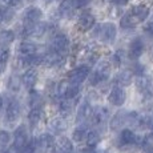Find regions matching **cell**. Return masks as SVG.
<instances>
[{
	"label": "cell",
	"mask_w": 153,
	"mask_h": 153,
	"mask_svg": "<svg viewBox=\"0 0 153 153\" xmlns=\"http://www.w3.org/2000/svg\"><path fill=\"white\" fill-rule=\"evenodd\" d=\"M112 64H113L114 67H119L120 64H121V57H120V52L119 53H116L112 57Z\"/></svg>",
	"instance_id": "74e56055"
},
{
	"label": "cell",
	"mask_w": 153,
	"mask_h": 153,
	"mask_svg": "<svg viewBox=\"0 0 153 153\" xmlns=\"http://www.w3.org/2000/svg\"><path fill=\"white\" fill-rule=\"evenodd\" d=\"M96 36L101 40L102 43H113L116 39V27L112 23H104V24L99 25L97 31H96Z\"/></svg>",
	"instance_id": "3957f363"
},
{
	"label": "cell",
	"mask_w": 153,
	"mask_h": 153,
	"mask_svg": "<svg viewBox=\"0 0 153 153\" xmlns=\"http://www.w3.org/2000/svg\"><path fill=\"white\" fill-rule=\"evenodd\" d=\"M149 15V8L146 5H134L128 13H125L121 19L123 28H133L139 23L144 22Z\"/></svg>",
	"instance_id": "6da1fadb"
},
{
	"label": "cell",
	"mask_w": 153,
	"mask_h": 153,
	"mask_svg": "<svg viewBox=\"0 0 153 153\" xmlns=\"http://www.w3.org/2000/svg\"><path fill=\"white\" fill-rule=\"evenodd\" d=\"M40 102H42L40 95H37L36 92H32L31 95H29V104H31L32 109H35V108H40Z\"/></svg>",
	"instance_id": "4dcf8cb0"
},
{
	"label": "cell",
	"mask_w": 153,
	"mask_h": 153,
	"mask_svg": "<svg viewBox=\"0 0 153 153\" xmlns=\"http://www.w3.org/2000/svg\"><path fill=\"white\" fill-rule=\"evenodd\" d=\"M93 24H95V17L91 13H84V15H81L80 19H79L77 28H79V31L85 32V31H89V29L93 27Z\"/></svg>",
	"instance_id": "2e32d148"
},
{
	"label": "cell",
	"mask_w": 153,
	"mask_h": 153,
	"mask_svg": "<svg viewBox=\"0 0 153 153\" xmlns=\"http://www.w3.org/2000/svg\"><path fill=\"white\" fill-rule=\"evenodd\" d=\"M53 153H73V145L69 139L60 137L53 145Z\"/></svg>",
	"instance_id": "5bb4252c"
},
{
	"label": "cell",
	"mask_w": 153,
	"mask_h": 153,
	"mask_svg": "<svg viewBox=\"0 0 153 153\" xmlns=\"http://www.w3.org/2000/svg\"><path fill=\"white\" fill-rule=\"evenodd\" d=\"M73 3H75L76 8H81V7H85L89 3V0H73Z\"/></svg>",
	"instance_id": "f35d334b"
},
{
	"label": "cell",
	"mask_w": 153,
	"mask_h": 153,
	"mask_svg": "<svg viewBox=\"0 0 153 153\" xmlns=\"http://www.w3.org/2000/svg\"><path fill=\"white\" fill-rule=\"evenodd\" d=\"M10 141H11V134L5 131H0V148L8 146Z\"/></svg>",
	"instance_id": "836d02e7"
},
{
	"label": "cell",
	"mask_w": 153,
	"mask_h": 153,
	"mask_svg": "<svg viewBox=\"0 0 153 153\" xmlns=\"http://www.w3.org/2000/svg\"><path fill=\"white\" fill-rule=\"evenodd\" d=\"M75 10H76V7H75L73 0H64L60 5V12L63 15H65V16H71Z\"/></svg>",
	"instance_id": "4316f807"
},
{
	"label": "cell",
	"mask_w": 153,
	"mask_h": 153,
	"mask_svg": "<svg viewBox=\"0 0 153 153\" xmlns=\"http://www.w3.org/2000/svg\"><path fill=\"white\" fill-rule=\"evenodd\" d=\"M49 129H51L53 133H61L67 129V124L61 117H56L51 123H49Z\"/></svg>",
	"instance_id": "44dd1931"
},
{
	"label": "cell",
	"mask_w": 153,
	"mask_h": 153,
	"mask_svg": "<svg viewBox=\"0 0 153 153\" xmlns=\"http://www.w3.org/2000/svg\"><path fill=\"white\" fill-rule=\"evenodd\" d=\"M109 109L107 107H96L92 112V116H91V124L101 129L109 120Z\"/></svg>",
	"instance_id": "277c9868"
},
{
	"label": "cell",
	"mask_w": 153,
	"mask_h": 153,
	"mask_svg": "<svg viewBox=\"0 0 153 153\" xmlns=\"http://www.w3.org/2000/svg\"><path fill=\"white\" fill-rule=\"evenodd\" d=\"M128 112H119V113L114 114L113 120L111 123V128L112 129H119V128H123L124 125L128 124Z\"/></svg>",
	"instance_id": "e0dca14e"
},
{
	"label": "cell",
	"mask_w": 153,
	"mask_h": 153,
	"mask_svg": "<svg viewBox=\"0 0 153 153\" xmlns=\"http://www.w3.org/2000/svg\"><path fill=\"white\" fill-rule=\"evenodd\" d=\"M8 89L12 91V92H19L20 89V81L16 76H12V77L8 80Z\"/></svg>",
	"instance_id": "d6a6232c"
},
{
	"label": "cell",
	"mask_w": 153,
	"mask_h": 153,
	"mask_svg": "<svg viewBox=\"0 0 153 153\" xmlns=\"http://www.w3.org/2000/svg\"><path fill=\"white\" fill-rule=\"evenodd\" d=\"M89 75V67L88 65H80L77 68H75L72 72L69 73V83L75 85H80L85 79Z\"/></svg>",
	"instance_id": "8fae6325"
},
{
	"label": "cell",
	"mask_w": 153,
	"mask_h": 153,
	"mask_svg": "<svg viewBox=\"0 0 153 153\" xmlns=\"http://www.w3.org/2000/svg\"><path fill=\"white\" fill-rule=\"evenodd\" d=\"M80 153H96V152L93 151L92 148H85V149H81Z\"/></svg>",
	"instance_id": "60d3db41"
},
{
	"label": "cell",
	"mask_w": 153,
	"mask_h": 153,
	"mask_svg": "<svg viewBox=\"0 0 153 153\" xmlns=\"http://www.w3.org/2000/svg\"><path fill=\"white\" fill-rule=\"evenodd\" d=\"M144 29H145L146 33H149V35H152V36H153V15H152L151 17H149L148 20H146Z\"/></svg>",
	"instance_id": "d590c367"
},
{
	"label": "cell",
	"mask_w": 153,
	"mask_h": 153,
	"mask_svg": "<svg viewBox=\"0 0 153 153\" xmlns=\"http://www.w3.org/2000/svg\"><path fill=\"white\" fill-rule=\"evenodd\" d=\"M5 153H20L19 151H17L15 146H11V148H8L7 151H5Z\"/></svg>",
	"instance_id": "ab89813d"
},
{
	"label": "cell",
	"mask_w": 153,
	"mask_h": 153,
	"mask_svg": "<svg viewBox=\"0 0 153 153\" xmlns=\"http://www.w3.org/2000/svg\"><path fill=\"white\" fill-rule=\"evenodd\" d=\"M136 87L144 97L153 99V84L151 83V80H149L146 76L140 75L139 77L136 79Z\"/></svg>",
	"instance_id": "52a82bcc"
},
{
	"label": "cell",
	"mask_w": 153,
	"mask_h": 153,
	"mask_svg": "<svg viewBox=\"0 0 153 153\" xmlns=\"http://www.w3.org/2000/svg\"><path fill=\"white\" fill-rule=\"evenodd\" d=\"M0 19H1V17H0Z\"/></svg>",
	"instance_id": "ee69618b"
},
{
	"label": "cell",
	"mask_w": 153,
	"mask_h": 153,
	"mask_svg": "<svg viewBox=\"0 0 153 153\" xmlns=\"http://www.w3.org/2000/svg\"><path fill=\"white\" fill-rule=\"evenodd\" d=\"M88 129H87V126H83V125H80V126H77V128L75 129V132H73V140L75 141H77V143H80V141H83V140H87V137H88Z\"/></svg>",
	"instance_id": "484cf974"
},
{
	"label": "cell",
	"mask_w": 153,
	"mask_h": 153,
	"mask_svg": "<svg viewBox=\"0 0 153 153\" xmlns=\"http://www.w3.org/2000/svg\"><path fill=\"white\" fill-rule=\"evenodd\" d=\"M92 107H91V104L85 100L83 104L80 105V108H79V112H77V121H81V120H87L88 117L91 119V116H92Z\"/></svg>",
	"instance_id": "ffe728a7"
},
{
	"label": "cell",
	"mask_w": 153,
	"mask_h": 153,
	"mask_svg": "<svg viewBox=\"0 0 153 153\" xmlns=\"http://www.w3.org/2000/svg\"><path fill=\"white\" fill-rule=\"evenodd\" d=\"M17 51H19V53L22 56H24V57H29V56H33L36 53L37 51V47L33 43H22L19 45V48H17Z\"/></svg>",
	"instance_id": "ac0fdd59"
},
{
	"label": "cell",
	"mask_w": 153,
	"mask_h": 153,
	"mask_svg": "<svg viewBox=\"0 0 153 153\" xmlns=\"http://www.w3.org/2000/svg\"><path fill=\"white\" fill-rule=\"evenodd\" d=\"M56 141L53 140V136L49 133H44L35 140V148H36V153H47L52 146L55 145Z\"/></svg>",
	"instance_id": "ba28073f"
},
{
	"label": "cell",
	"mask_w": 153,
	"mask_h": 153,
	"mask_svg": "<svg viewBox=\"0 0 153 153\" xmlns=\"http://www.w3.org/2000/svg\"><path fill=\"white\" fill-rule=\"evenodd\" d=\"M143 137L137 136L131 129H123L119 136V145L120 146H131V145H140Z\"/></svg>",
	"instance_id": "8992f818"
},
{
	"label": "cell",
	"mask_w": 153,
	"mask_h": 153,
	"mask_svg": "<svg viewBox=\"0 0 153 153\" xmlns=\"http://www.w3.org/2000/svg\"><path fill=\"white\" fill-rule=\"evenodd\" d=\"M112 3H114V4H125L128 0H111Z\"/></svg>",
	"instance_id": "b9f144b4"
},
{
	"label": "cell",
	"mask_w": 153,
	"mask_h": 153,
	"mask_svg": "<svg viewBox=\"0 0 153 153\" xmlns=\"http://www.w3.org/2000/svg\"><path fill=\"white\" fill-rule=\"evenodd\" d=\"M43 17V12L36 7H29L24 12V27H31L37 23H40V19Z\"/></svg>",
	"instance_id": "7c38bea8"
},
{
	"label": "cell",
	"mask_w": 153,
	"mask_h": 153,
	"mask_svg": "<svg viewBox=\"0 0 153 153\" xmlns=\"http://www.w3.org/2000/svg\"><path fill=\"white\" fill-rule=\"evenodd\" d=\"M132 83V73L128 71H123L116 76V85L123 87V85H129Z\"/></svg>",
	"instance_id": "603a6c76"
},
{
	"label": "cell",
	"mask_w": 153,
	"mask_h": 153,
	"mask_svg": "<svg viewBox=\"0 0 153 153\" xmlns=\"http://www.w3.org/2000/svg\"><path fill=\"white\" fill-rule=\"evenodd\" d=\"M69 48V40L68 37L65 36L64 33H59L53 37V40H52L51 43V52L57 56H63L67 53V51H68Z\"/></svg>",
	"instance_id": "5b68a950"
},
{
	"label": "cell",
	"mask_w": 153,
	"mask_h": 153,
	"mask_svg": "<svg viewBox=\"0 0 153 153\" xmlns=\"http://www.w3.org/2000/svg\"><path fill=\"white\" fill-rule=\"evenodd\" d=\"M87 145L89 146V148H95L96 145L100 143V133L99 131H96V129H93V131H89V133H88V137H87Z\"/></svg>",
	"instance_id": "83f0119b"
},
{
	"label": "cell",
	"mask_w": 153,
	"mask_h": 153,
	"mask_svg": "<svg viewBox=\"0 0 153 153\" xmlns=\"http://www.w3.org/2000/svg\"><path fill=\"white\" fill-rule=\"evenodd\" d=\"M143 153H153V149H145Z\"/></svg>",
	"instance_id": "7bdbcfd3"
},
{
	"label": "cell",
	"mask_w": 153,
	"mask_h": 153,
	"mask_svg": "<svg viewBox=\"0 0 153 153\" xmlns=\"http://www.w3.org/2000/svg\"><path fill=\"white\" fill-rule=\"evenodd\" d=\"M108 100L112 105H116V107H120V105L124 104L125 101V92L121 87L119 85H114L111 89V93L108 96Z\"/></svg>",
	"instance_id": "4fadbf2b"
},
{
	"label": "cell",
	"mask_w": 153,
	"mask_h": 153,
	"mask_svg": "<svg viewBox=\"0 0 153 153\" xmlns=\"http://www.w3.org/2000/svg\"><path fill=\"white\" fill-rule=\"evenodd\" d=\"M29 140H28V133L27 129L24 126H19L15 132V139H13V146L17 149L20 153L24 151V148L28 145Z\"/></svg>",
	"instance_id": "30bf717a"
},
{
	"label": "cell",
	"mask_w": 153,
	"mask_h": 153,
	"mask_svg": "<svg viewBox=\"0 0 153 153\" xmlns=\"http://www.w3.org/2000/svg\"><path fill=\"white\" fill-rule=\"evenodd\" d=\"M15 39V35L12 31H3L1 33H0V40H1V44L3 43H11L13 42Z\"/></svg>",
	"instance_id": "e575fe53"
},
{
	"label": "cell",
	"mask_w": 153,
	"mask_h": 153,
	"mask_svg": "<svg viewBox=\"0 0 153 153\" xmlns=\"http://www.w3.org/2000/svg\"><path fill=\"white\" fill-rule=\"evenodd\" d=\"M0 17H1L4 22H11L13 17V11L12 8H5V7H0Z\"/></svg>",
	"instance_id": "f546056e"
},
{
	"label": "cell",
	"mask_w": 153,
	"mask_h": 153,
	"mask_svg": "<svg viewBox=\"0 0 153 153\" xmlns=\"http://www.w3.org/2000/svg\"><path fill=\"white\" fill-rule=\"evenodd\" d=\"M143 51H144V43H143V40L139 39V37L132 40V43L129 44V49H128L129 57H131L132 60H136V59H139L140 56H141Z\"/></svg>",
	"instance_id": "9a60e30c"
},
{
	"label": "cell",
	"mask_w": 153,
	"mask_h": 153,
	"mask_svg": "<svg viewBox=\"0 0 153 153\" xmlns=\"http://www.w3.org/2000/svg\"><path fill=\"white\" fill-rule=\"evenodd\" d=\"M79 85H75V84H71L68 83L65 88V92H64V99H69V100H76V97L79 96Z\"/></svg>",
	"instance_id": "cb8c5ba5"
},
{
	"label": "cell",
	"mask_w": 153,
	"mask_h": 153,
	"mask_svg": "<svg viewBox=\"0 0 153 153\" xmlns=\"http://www.w3.org/2000/svg\"><path fill=\"white\" fill-rule=\"evenodd\" d=\"M140 146L144 148V151H145V149H153V132H149L148 134H145V136L141 139Z\"/></svg>",
	"instance_id": "f1b7e54d"
},
{
	"label": "cell",
	"mask_w": 153,
	"mask_h": 153,
	"mask_svg": "<svg viewBox=\"0 0 153 153\" xmlns=\"http://www.w3.org/2000/svg\"><path fill=\"white\" fill-rule=\"evenodd\" d=\"M4 3L11 8L22 7V0H4Z\"/></svg>",
	"instance_id": "8d00e7d4"
},
{
	"label": "cell",
	"mask_w": 153,
	"mask_h": 153,
	"mask_svg": "<svg viewBox=\"0 0 153 153\" xmlns=\"http://www.w3.org/2000/svg\"><path fill=\"white\" fill-rule=\"evenodd\" d=\"M73 102H75V100H69V99H63L60 101V105H59V108H60V113L64 114V116H67V114H69L71 112L73 109Z\"/></svg>",
	"instance_id": "d4e9b609"
},
{
	"label": "cell",
	"mask_w": 153,
	"mask_h": 153,
	"mask_svg": "<svg viewBox=\"0 0 153 153\" xmlns=\"http://www.w3.org/2000/svg\"><path fill=\"white\" fill-rule=\"evenodd\" d=\"M43 119V111L40 108H35V109H31L28 114V120H29V124L32 126H36L37 124H40Z\"/></svg>",
	"instance_id": "7402d4cb"
},
{
	"label": "cell",
	"mask_w": 153,
	"mask_h": 153,
	"mask_svg": "<svg viewBox=\"0 0 153 153\" xmlns=\"http://www.w3.org/2000/svg\"><path fill=\"white\" fill-rule=\"evenodd\" d=\"M8 57H10V48L5 44H0V63H7Z\"/></svg>",
	"instance_id": "1f68e13d"
},
{
	"label": "cell",
	"mask_w": 153,
	"mask_h": 153,
	"mask_svg": "<svg viewBox=\"0 0 153 153\" xmlns=\"http://www.w3.org/2000/svg\"><path fill=\"white\" fill-rule=\"evenodd\" d=\"M19 117H20V104L13 99L8 100V105L7 109H5V121L10 123V124H13V123H16L19 120Z\"/></svg>",
	"instance_id": "9c48e42d"
},
{
	"label": "cell",
	"mask_w": 153,
	"mask_h": 153,
	"mask_svg": "<svg viewBox=\"0 0 153 153\" xmlns=\"http://www.w3.org/2000/svg\"><path fill=\"white\" fill-rule=\"evenodd\" d=\"M36 81H37L36 69H28L22 77V83L24 84L27 88H32L35 84H36Z\"/></svg>",
	"instance_id": "d6986e66"
},
{
	"label": "cell",
	"mask_w": 153,
	"mask_h": 153,
	"mask_svg": "<svg viewBox=\"0 0 153 153\" xmlns=\"http://www.w3.org/2000/svg\"><path fill=\"white\" fill-rule=\"evenodd\" d=\"M111 73V65L108 61H100L96 67V69L91 73L89 76V81L92 85H97L100 83H104Z\"/></svg>",
	"instance_id": "7a4b0ae2"
}]
</instances>
